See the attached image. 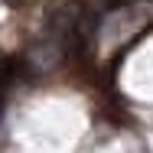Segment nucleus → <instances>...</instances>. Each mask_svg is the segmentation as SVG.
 Wrapping results in <instances>:
<instances>
[{"instance_id": "obj_1", "label": "nucleus", "mask_w": 153, "mask_h": 153, "mask_svg": "<svg viewBox=\"0 0 153 153\" xmlns=\"http://www.w3.org/2000/svg\"><path fill=\"white\" fill-rule=\"evenodd\" d=\"M104 7H124V3H130V0H101Z\"/></svg>"}]
</instances>
